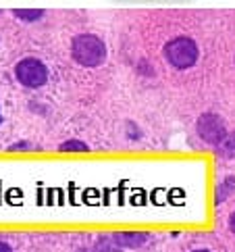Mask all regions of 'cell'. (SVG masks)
Instances as JSON below:
<instances>
[{"mask_svg": "<svg viewBox=\"0 0 235 252\" xmlns=\"http://www.w3.org/2000/svg\"><path fill=\"white\" fill-rule=\"evenodd\" d=\"M15 77H17V82L25 88H42L48 82V67L44 65L40 59L27 57L17 63Z\"/></svg>", "mask_w": 235, "mask_h": 252, "instance_id": "3957f363", "label": "cell"}, {"mask_svg": "<svg viewBox=\"0 0 235 252\" xmlns=\"http://www.w3.org/2000/svg\"><path fill=\"white\" fill-rule=\"evenodd\" d=\"M198 57H200L198 44L192 38H187V35H177V38L169 40L165 46V59L175 69L194 67L198 63Z\"/></svg>", "mask_w": 235, "mask_h": 252, "instance_id": "7a4b0ae2", "label": "cell"}, {"mask_svg": "<svg viewBox=\"0 0 235 252\" xmlns=\"http://www.w3.org/2000/svg\"><path fill=\"white\" fill-rule=\"evenodd\" d=\"M229 229H231V233L235 236V211L231 213V217H229Z\"/></svg>", "mask_w": 235, "mask_h": 252, "instance_id": "8fae6325", "label": "cell"}, {"mask_svg": "<svg viewBox=\"0 0 235 252\" xmlns=\"http://www.w3.org/2000/svg\"><path fill=\"white\" fill-rule=\"evenodd\" d=\"M11 150H31V144H29V142H19V144H13Z\"/></svg>", "mask_w": 235, "mask_h": 252, "instance_id": "30bf717a", "label": "cell"}, {"mask_svg": "<svg viewBox=\"0 0 235 252\" xmlns=\"http://www.w3.org/2000/svg\"><path fill=\"white\" fill-rule=\"evenodd\" d=\"M0 123H2V115H0Z\"/></svg>", "mask_w": 235, "mask_h": 252, "instance_id": "5bb4252c", "label": "cell"}, {"mask_svg": "<svg viewBox=\"0 0 235 252\" xmlns=\"http://www.w3.org/2000/svg\"><path fill=\"white\" fill-rule=\"evenodd\" d=\"M13 15L17 17V19L31 23V21H38V19H42L44 11H40V8H35V11H33V8H17V11H13Z\"/></svg>", "mask_w": 235, "mask_h": 252, "instance_id": "52a82bcc", "label": "cell"}, {"mask_svg": "<svg viewBox=\"0 0 235 252\" xmlns=\"http://www.w3.org/2000/svg\"><path fill=\"white\" fill-rule=\"evenodd\" d=\"M60 152H88L89 146L86 142H81V140H67V142H62L60 144Z\"/></svg>", "mask_w": 235, "mask_h": 252, "instance_id": "ba28073f", "label": "cell"}, {"mask_svg": "<svg viewBox=\"0 0 235 252\" xmlns=\"http://www.w3.org/2000/svg\"><path fill=\"white\" fill-rule=\"evenodd\" d=\"M71 55L81 67H98L106 61V46L94 33H79L71 42Z\"/></svg>", "mask_w": 235, "mask_h": 252, "instance_id": "6da1fadb", "label": "cell"}, {"mask_svg": "<svg viewBox=\"0 0 235 252\" xmlns=\"http://www.w3.org/2000/svg\"><path fill=\"white\" fill-rule=\"evenodd\" d=\"M219 152L223 157H235V131L227 133V138L219 144Z\"/></svg>", "mask_w": 235, "mask_h": 252, "instance_id": "9c48e42d", "label": "cell"}, {"mask_svg": "<svg viewBox=\"0 0 235 252\" xmlns=\"http://www.w3.org/2000/svg\"><path fill=\"white\" fill-rule=\"evenodd\" d=\"M198 133L204 142H208L210 146H219V144L227 138V127H225V121L219 115L214 113H204L196 123Z\"/></svg>", "mask_w": 235, "mask_h": 252, "instance_id": "277c9868", "label": "cell"}, {"mask_svg": "<svg viewBox=\"0 0 235 252\" xmlns=\"http://www.w3.org/2000/svg\"><path fill=\"white\" fill-rule=\"evenodd\" d=\"M233 190H235V177H225L223 184L216 186V204H221V202L227 200Z\"/></svg>", "mask_w": 235, "mask_h": 252, "instance_id": "8992f818", "label": "cell"}, {"mask_svg": "<svg viewBox=\"0 0 235 252\" xmlns=\"http://www.w3.org/2000/svg\"><path fill=\"white\" fill-rule=\"evenodd\" d=\"M148 238H150L148 233H140V231H125V233L115 236V240L125 248H140V246L146 244Z\"/></svg>", "mask_w": 235, "mask_h": 252, "instance_id": "5b68a950", "label": "cell"}, {"mask_svg": "<svg viewBox=\"0 0 235 252\" xmlns=\"http://www.w3.org/2000/svg\"><path fill=\"white\" fill-rule=\"evenodd\" d=\"M194 252H208V250H194Z\"/></svg>", "mask_w": 235, "mask_h": 252, "instance_id": "4fadbf2b", "label": "cell"}, {"mask_svg": "<svg viewBox=\"0 0 235 252\" xmlns=\"http://www.w3.org/2000/svg\"><path fill=\"white\" fill-rule=\"evenodd\" d=\"M0 252H13V248L8 244H4V242H0Z\"/></svg>", "mask_w": 235, "mask_h": 252, "instance_id": "7c38bea8", "label": "cell"}]
</instances>
